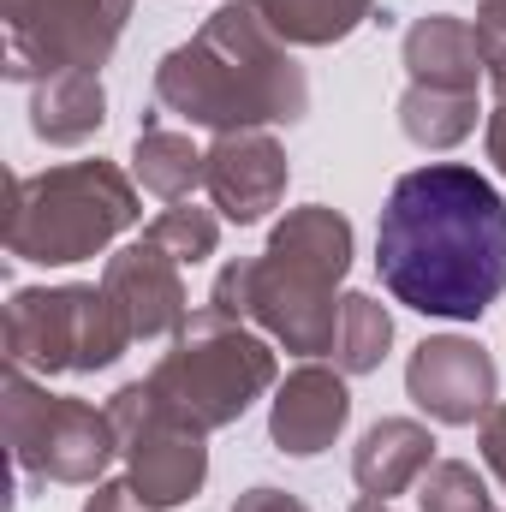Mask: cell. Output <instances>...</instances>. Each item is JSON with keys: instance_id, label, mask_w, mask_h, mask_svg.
Here are the masks:
<instances>
[{"instance_id": "obj_9", "label": "cell", "mask_w": 506, "mask_h": 512, "mask_svg": "<svg viewBox=\"0 0 506 512\" xmlns=\"http://www.w3.org/2000/svg\"><path fill=\"white\" fill-rule=\"evenodd\" d=\"M405 393H411V405L429 423L471 429V423H483L501 405V370H495V358L477 340H465V334H429L411 352V364H405Z\"/></svg>"}, {"instance_id": "obj_20", "label": "cell", "mask_w": 506, "mask_h": 512, "mask_svg": "<svg viewBox=\"0 0 506 512\" xmlns=\"http://www.w3.org/2000/svg\"><path fill=\"white\" fill-rule=\"evenodd\" d=\"M387 346H393V316H387V304H381L376 292H346V298H340V322H334V352H328V358H334L346 376H370V370H381Z\"/></svg>"}, {"instance_id": "obj_7", "label": "cell", "mask_w": 506, "mask_h": 512, "mask_svg": "<svg viewBox=\"0 0 506 512\" xmlns=\"http://www.w3.org/2000/svg\"><path fill=\"white\" fill-rule=\"evenodd\" d=\"M137 0H0L6 78L42 84L54 72H102L120 48Z\"/></svg>"}, {"instance_id": "obj_19", "label": "cell", "mask_w": 506, "mask_h": 512, "mask_svg": "<svg viewBox=\"0 0 506 512\" xmlns=\"http://www.w3.org/2000/svg\"><path fill=\"white\" fill-rule=\"evenodd\" d=\"M399 131L417 149H459L477 131V90H435V84H405L399 96Z\"/></svg>"}, {"instance_id": "obj_6", "label": "cell", "mask_w": 506, "mask_h": 512, "mask_svg": "<svg viewBox=\"0 0 506 512\" xmlns=\"http://www.w3.org/2000/svg\"><path fill=\"white\" fill-rule=\"evenodd\" d=\"M137 346L102 286H18L6 298V364L36 376H96Z\"/></svg>"}, {"instance_id": "obj_1", "label": "cell", "mask_w": 506, "mask_h": 512, "mask_svg": "<svg viewBox=\"0 0 506 512\" xmlns=\"http://www.w3.org/2000/svg\"><path fill=\"white\" fill-rule=\"evenodd\" d=\"M376 274L417 316L483 322L506 298V197L465 161L399 173L376 221Z\"/></svg>"}, {"instance_id": "obj_22", "label": "cell", "mask_w": 506, "mask_h": 512, "mask_svg": "<svg viewBox=\"0 0 506 512\" xmlns=\"http://www.w3.org/2000/svg\"><path fill=\"white\" fill-rule=\"evenodd\" d=\"M417 507L423 512H495L489 483L477 477V465L465 459H435L417 483Z\"/></svg>"}, {"instance_id": "obj_10", "label": "cell", "mask_w": 506, "mask_h": 512, "mask_svg": "<svg viewBox=\"0 0 506 512\" xmlns=\"http://www.w3.org/2000/svg\"><path fill=\"white\" fill-rule=\"evenodd\" d=\"M286 179H292V161L274 131H227L203 149V191L215 215L233 227L268 221L286 203Z\"/></svg>"}, {"instance_id": "obj_17", "label": "cell", "mask_w": 506, "mask_h": 512, "mask_svg": "<svg viewBox=\"0 0 506 512\" xmlns=\"http://www.w3.org/2000/svg\"><path fill=\"white\" fill-rule=\"evenodd\" d=\"M286 48H334L376 18V0H251Z\"/></svg>"}, {"instance_id": "obj_28", "label": "cell", "mask_w": 506, "mask_h": 512, "mask_svg": "<svg viewBox=\"0 0 506 512\" xmlns=\"http://www.w3.org/2000/svg\"><path fill=\"white\" fill-rule=\"evenodd\" d=\"M477 36H506V0H477Z\"/></svg>"}, {"instance_id": "obj_13", "label": "cell", "mask_w": 506, "mask_h": 512, "mask_svg": "<svg viewBox=\"0 0 506 512\" xmlns=\"http://www.w3.org/2000/svg\"><path fill=\"white\" fill-rule=\"evenodd\" d=\"M429 465H435V435L417 417H376L352 447V483L376 501L417 489Z\"/></svg>"}, {"instance_id": "obj_27", "label": "cell", "mask_w": 506, "mask_h": 512, "mask_svg": "<svg viewBox=\"0 0 506 512\" xmlns=\"http://www.w3.org/2000/svg\"><path fill=\"white\" fill-rule=\"evenodd\" d=\"M483 149H489L495 173L506 179V108H495V114H489V126H483Z\"/></svg>"}, {"instance_id": "obj_4", "label": "cell", "mask_w": 506, "mask_h": 512, "mask_svg": "<svg viewBox=\"0 0 506 512\" xmlns=\"http://www.w3.org/2000/svg\"><path fill=\"white\" fill-rule=\"evenodd\" d=\"M143 382L167 417L215 435V429H233L280 382V364H274V340H262L245 322L203 304V310H191V322L173 334V346L155 358V370Z\"/></svg>"}, {"instance_id": "obj_29", "label": "cell", "mask_w": 506, "mask_h": 512, "mask_svg": "<svg viewBox=\"0 0 506 512\" xmlns=\"http://www.w3.org/2000/svg\"><path fill=\"white\" fill-rule=\"evenodd\" d=\"M352 512H393V501H376V495H358V501H352Z\"/></svg>"}, {"instance_id": "obj_25", "label": "cell", "mask_w": 506, "mask_h": 512, "mask_svg": "<svg viewBox=\"0 0 506 512\" xmlns=\"http://www.w3.org/2000/svg\"><path fill=\"white\" fill-rule=\"evenodd\" d=\"M227 512H310L298 495H286V489H274V483H256V489H245L239 501Z\"/></svg>"}, {"instance_id": "obj_16", "label": "cell", "mask_w": 506, "mask_h": 512, "mask_svg": "<svg viewBox=\"0 0 506 512\" xmlns=\"http://www.w3.org/2000/svg\"><path fill=\"white\" fill-rule=\"evenodd\" d=\"M352 221L340 215V209H328V203H304V209H286L280 221H274V233H268V251L286 256V262H298V268H310V274H328L334 286L352 274Z\"/></svg>"}, {"instance_id": "obj_18", "label": "cell", "mask_w": 506, "mask_h": 512, "mask_svg": "<svg viewBox=\"0 0 506 512\" xmlns=\"http://www.w3.org/2000/svg\"><path fill=\"white\" fill-rule=\"evenodd\" d=\"M131 179H137V191H149L161 203H185L203 185V149L185 131L143 126L131 143Z\"/></svg>"}, {"instance_id": "obj_11", "label": "cell", "mask_w": 506, "mask_h": 512, "mask_svg": "<svg viewBox=\"0 0 506 512\" xmlns=\"http://www.w3.org/2000/svg\"><path fill=\"white\" fill-rule=\"evenodd\" d=\"M352 423V387L340 364H316L304 358L292 376L274 382L268 399V441L286 453V459H316L328 453Z\"/></svg>"}, {"instance_id": "obj_5", "label": "cell", "mask_w": 506, "mask_h": 512, "mask_svg": "<svg viewBox=\"0 0 506 512\" xmlns=\"http://www.w3.org/2000/svg\"><path fill=\"white\" fill-rule=\"evenodd\" d=\"M0 417H6V453L30 489H48V483L96 489L108 477V465L120 459V435H114L108 405H90L78 393H48L18 364H6Z\"/></svg>"}, {"instance_id": "obj_15", "label": "cell", "mask_w": 506, "mask_h": 512, "mask_svg": "<svg viewBox=\"0 0 506 512\" xmlns=\"http://www.w3.org/2000/svg\"><path fill=\"white\" fill-rule=\"evenodd\" d=\"M108 126V90L102 72H54L30 90V131L48 149H78Z\"/></svg>"}, {"instance_id": "obj_23", "label": "cell", "mask_w": 506, "mask_h": 512, "mask_svg": "<svg viewBox=\"0 0 506 512\" xmlns=\"http://www.w3.org/2000/svg\"><path fill=\"white\" fill-rule=\"evenodd\" d=\"M84 512H155V507H149V501L131 489V477H102V483L90 489Z\"/></svg>"}, {"instance_id": "obj_2", "label": "cell", "mask_w": 506, "mask_h": 512, "mask_svg": "<svg viewBox=\"0 0 506 512\" xmlns=\"http://www.w3.org/2000/svg\"><path fill=\"white\" fill-rule=\"evenodd\" d=\"M155 108L215 137L298 126L310 114V78L251 0H227L191 42L155 60Z\"/></svg>"}, {"instance_id": "obj_8", "label": "cell", "mask_w": 506, "mask_h": 512, "mask_svg": "<svg viewBox=\"0 0 506 512\" xmlns=\"http://www.w3.org/2000/svg\"><path fill=\"white\" fill-rule=\"evenodd\" d=\"M108 417H114V435H120V453H126V477L131 489L149 501L155 512H173L185 501L203 495L209 483V447H203V429L167 417L155 405L149 382H126L108 399Z\"/></svg>"}, {"instance_id": "obj_3", "label": "cell", "mask_w": 506, "mask_h": 512, "mask_svg": "<svg viewBox=\"0 0 506 512\" xmlns=\"http://www.w3.org/2000/svg\"><path fill=\"white\" fill-rule=\"evenodd\" d=\"M137 221H143L137 179L120 161H102V155L96 161H60V167L12 179L6 251L18 256V262L66 268V262L102 256Z\"/></svg>"}, {"instance_id": "obj_12", "label": "cell", "mask_w": 506, "mask_h": 512, "mask_svg": "<svg viewBox=\"0 0 506 512\" xmlns=\"http://www.w3.org/2000/svg\"><path fill=\"white\" fill-rule=\"evenodd\" d=\"M102 292L120 304L131 340H167L191 322V298H185V262L137 239V245H120L102 268Z\"/></svg>"}, {"instance_id": "obj_24", "label": "cell", "mask_w": 506, "mask_h": 512, "mask_svg": "<svg viewBox=\"0 0 506 512\" xmlns=\"http://www.w3.org/2000/svg\"><path fill=\"white\" fill-rule=\"evenodd\" d=\"M477 447H483V465L506 483V399L483 417V423H477Z\"/></svg>"}, {"instance_id": "obj_21", "label": "cell", "mask_w": 506, "mask_h": 512, "mask_svg": "<svg viewBox=\"0 0 506 512\" xmlns=\"http://www.w3.org/2000/svg\"><path fill=\"white\" fill-rule=\"evenodd\" d=\"M143 239L161 245L173 262H191L197 268V262H209L215 245H221V215L215 209H197V203H173V209H161L143 227Z\"/></svg>"}, {"instance_id": "obj_26", "label": "cell", "mask_w": 506, "mask_h": 512, "mask_svg": "<svg viewBox=\"0 0 506 512\" xmlns=\"http://www.w3.org/2000/svg\"><path fill=\"white\" fill-rule=\"evenodd\" d=\"M483 78H489L495 102L506 108V36H483Z\"/></svg>"}, {"instance_id": "obj_14", "label": "cell", "mask_w": 506, "mask_h": 512, "mask_svg": "<svg viewBox=\"0 0 506 512\" xmlns=\"http://www.w3.org/2000/svg\"><path fill=\"white\" fill-rule=\"evenodd\" d=\"M399 60L411 72V84H435V90H477L483 84V36L459 12L417 18L399 42Z\"/></svg>"}]
</instances>
